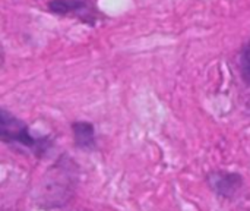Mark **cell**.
Returning <instances> with one entry per match:
<instances>
[{
    "label": "cell",
    "instance_id": "cell-3",
    "mask_svg": "<svg viewBox=\"0 0 250 211\" xmlns=\"http://www.w3.org/2000/svg\"><path fill=\"white\" fill-rule=\"evenodd\" d=\"M47 6L54 15L72 16L88 25H95L98 18V10L89 0H50Z\"/></svg>",
    "mask_w": 250,
    "mask_h": 211
},
{
    "label": "cell",
    "instance_id": "cell-4",
    "mask_svg": "<svg viewBox=\"0 0 250 211\" xmlns=\"http://www.w3.org/2000/svg\"><path fill=\"white\" fill-rule=\"evenodd\" d=\"M207 184L217 197L224 200H234L242 191L245 181L243 176L237 172L214 170L208 173Z\"/></svg>",
    "mask_w": 250,
    "mask_h": 211
},
{
    "label": "cell",
    "instance_id": "cell-1",
    "mask_svg": "<svg viewBox=\"0 0 250 211\" xmlns=\"http://www.w3.org/2000/svg\"><path fill=\"white\" fill-rule=\"evenodd\" d=\"M78 184L76 166L72 159L63 156L45 175L40 187L37 203L42 209H59L70 201Z\"/></svg>",
    "mask_w": 250,
    "mask_h": 211
},
{
    "label": "cell",
    "instance_id": "cell-5",
    "mask_svg": "<svg viewBox=\"0 0 250 211\" xmlns=\"http://www.w3.org/2000/svg\"><path fill=\"white\" fill-rule=\"evenodd\" d=\"M73 144L81 151H95L97 150V134L95 126L91 122L79 120L72 123Z\"/></svg>",
    "mask_w": 250,
    "mask_h": 211
},
{
    "label": "cell",
    "instance_id": "cell-6",
    "mask_svg": "<svg viewBox=\"0 0 250 211\" xmlns=\"http://www.w3.org/2000/svg\"><path fill=\"white\" fill-rule=\"evenodd\" d=\"M239 66H240V75H242L243 82L250 87V41L240 51Z\"/></svg>",
    "mask_w": 250,
    "mask_h": 211
},
{
    "label": "cell",
    "instance_id": "cell-2",
    "mask_svg": "<svg viewBox=\"0 0 250 211\" xmlns=\"http://www.w3.org/2000/svg\"><path fill=\"white\" fill-rule=\"evenodd\" d=\"M0 140L4 144L25 148L38 159L45 157L53 148V140L48 135L32 137L29 126L4 107L0 110Z\"/></svg>",
    "mask_w": 250,
    "mask_h": 211
}]
</instances>
